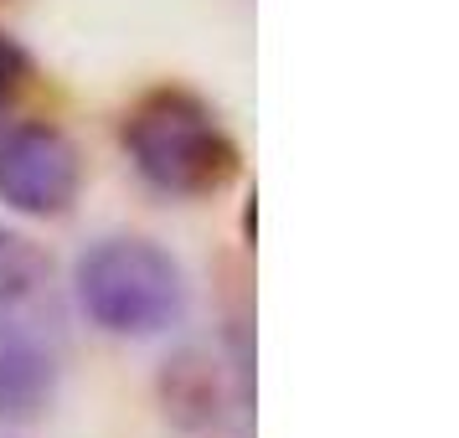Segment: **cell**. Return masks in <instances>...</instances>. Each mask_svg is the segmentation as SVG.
<instances>
[{
	"mask_svg": "<svg viewBox=\"0 0 459 438\" xmlns=\"http://www.w3.org/2000/svg\"><path fill=\"white\" fill-rule=\"evenodd\" d=\"M47 253L26 237V232L0 222V314H11L16 305H26L31 294L47 284Z\"/></svg>",
	"mask_w": 459,
	"mask_h": 438,
	"instance_id": "8992f818",
	"label": "cell"
},
{
	"mask_svg": "<svg viewBox=\"0 0 459 438\" xmlns=\"http://www.w3.org/2000/svg\"><path fill=\"white\" fill-rule=\"evenodd\" d=\"M134 176L170 202H207L243 176V150L228 134L222 114L181 83L145 88L119 119Z\"/></svg>",
	"mask_w": 459,
	"mask_h": 438,
	"instance_id": "6da1fadb",
	"label": "cell"
},
{
	"mask_svg": "<svg viewBox=\"0 0 459 438\" xmlns=\"http://www.w3.org/2000/svg\"><path fill=\"white\" fill-rule=\"evenodd\" d=\"M63 356L31 320H0V423H37L57 402Z\"/></svg>",
	"mask_w": 459,
	"mask_h": 438,
	"instance_id": "5b68a950",
	"label": "cell"
},
{
	"mask_svg": "<svg viewBox=\"0 0 459 438\" xmlns=\"http://www.w3.org/2000/svg\"><path fill=\"white\" fill-rule=\"evenodd\" d=\"M26 78H31V57H26V47L16 42V37L0 31V108L22 93Z\"/></svg>",
	"mask_w": 459,
	"mask_h": 438,
	"instance_id": "52a82bcc",
	"label": "cell"
},
{
	"mask_svg": "<svg viewBox=\"0 0 459 438\" xmlns=\"http://www.w3.org/2000/svg\"><path fill=\"white\" fill-rule=\"evenodd\" d=\"M73 299L93 331L114 340H155L186 320L191 289L186 269L155 237L114 232L78 253L73 263Z\"/></svg>",
	"mask_w": 459,
	"mask_h": 438,
	"instance_id": "7a4b0ae2",
	"label": "cell"
},
{
	"mask_svg": "<svg viewBox=\"0 0 459 438\" xmlns=\"http://www.w3.org/2000/svg\"><path fill=\"white\" fill-rule=\"evenodd\" d=\"M155 392H160V413H166L176 434H191V438L222 434L232 417H243L253 408L248 335L232 331L228 351H212V346L176 351L155 376Z\"/></svg>",
	"mask_w": 459,
	"mask_h": 438,
	"instance_id": "3957f363",
	"label": "cell"
},
{
	"mask_svg": "<svg viewBox=\"0 0 459 438\" xmlns=\"http://www.w3.org/2000/svg\"><path fill=\"white\" fill-rule=\"evenodd\" d=\"M83 196V150L73 145L63 125L47 119H16L0 125V207L57 222Z\"/></svg>",
	"mask_w": 459,
	"mask_h": 438,
	"instance_id": "277c9868",
	"label": "cell"
}]
</instances>
